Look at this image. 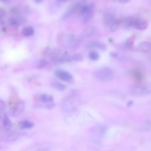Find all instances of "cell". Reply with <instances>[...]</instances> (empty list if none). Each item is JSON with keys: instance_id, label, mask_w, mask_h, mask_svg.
Segmentation results:
<instances>
[{"instance_id": "1", "label": "cell", "mask_w": 151, "mask_h": 151, "mask_svg": "<svg viewBox=\"0 0 151 151\" xmlns=\"http://www.w3.org/2000/svg\"><path fill=\"white\" fill-rule=\"evenodd\" d=\"M94 78L102 82L112 80L115 76L114 70L110 67H103L96 70L93 73Z\"/></svg>"}, {"instance_id": "2", "label": "cell", "mask_w": 151, "mask_h": 151, "mask_svg": "<svg viewBox=\"0 0 151 151\" xmlns=\"http://www.w3.org/2000/svg\"><path fill=\"white\" fill-rule=\"evenodd\" d=\"M103 23L105 27L110 32H115L119 27V21L117 18L110 13L104 14L103 17Z\"/></svg>"}, {"instance_id": "3", "label": "cell", "mask_w": 151, "mask_h": 151, "mask_svg": "<svg viewBox=\"0 0 151 151\" xmlns=\"http://www.w3.org/2000/svg\"><path fill=\"white\" fill-rule=\"evenodd\" d=\"M130 92L132 95L141 96L149 94L150 92V88L149 85H148L146 83H140L134 84L132 87Z\"/></svg>"}, {"instance_id": "4", "label": "cell", "mask_w": 151, "mask_h": 151, "mask_svg": "<svg viewBox=\"0 0 151 151\" xmlns=\"http://www.w3.org/2000/svg\"><path fill=\"white\" fill-rule=\"evenodd\" d=\"M83 17V21L84 23H88L94 15V7L92 5H86L82 4L78 11Z\"/></svg>"}, {"instance_id": "5", "label": "cell", "mask_w": 151, "mask_h": 151, "mask_svg": "<svg viewBox=\"0 0 151 151\" xmlns=\"http://www.w3.org/2000/svg\"><path fill=\"white\" fill-rule=\"evenodd\" d=\"M78 103V99L76 96H70L64 99L61 103L63 110L65 112H71L76 107Z\"/></svg>"}, {"instance_id": "6", "label": "cell", "mask_w": 151, "mask_h": 151, "mask_svg": "<svg viewBox=\"0 0 151 151\" xmlns=\"http://www.w3.org/2000/svg\"><path fill=\"white\" fill-rule=\"evenodd\" d=\"M54 74L57 78L64 82L70 83L73 81V76L67 71L61 69H57L54 71Z\"/></svg>"}, {"instance_id": "7", "label": "cell", "mask_w": 151, "mask_h": 151, "mask_svg": "<svg viewBox=\"0 0 151 151\" xmlns=\"http://www.w3.org/2000/svg\"><path fill=\"white\" fill-rule=\"evenodd\" d=\"M88 49H96L101 50H105L106 49V45L102 42L98 41H93L89 42L87 45Z\"/></svg>"}, {"instance_id": "8", "label": "cell", "mask_w": 151, "mask_h": 151, "mask_svg": "<svg viewBox=\"0 0 151 151\" xmlns=\"http://www.w3.org/2000/svg\"><path fill=\"white\" fill-rule=\"evenodd\" d=\"M148 22L146 20H141L138 18H136L134 24V27L139 30H146L148 27Z\"/></svg>"}, {"instance_id": "9", "label": "cell", "mask_w": 151, "mask_h": 151, "mask_svg": "<svg viewBox=\"0 0 151 151\" xmlns=\"http://www.w3.org/2000/svg\"><path fill=\"white\" fill-rule=\"evenodd\" d=\"M136 18L132 17H128L124 18L122 21V25L125 28L134 27V24Z\"/></svg>"}, {"instance_id": "10", "label": "cell", "mask_w": 151, "mask_h": 151, "mask_svg": "<svg viewBox=\"0 0 151 151\" xmlns=\"http://www.w3.org/2000/svg\"><path fill=\"white\" fill-rule=\"evenodd\" d=\"M24 109V104L23 102H19L14 107L12 110V115L17 116L20 115Z\"/></svg>"}, {"instance_id": "11", "label": "cell", "mask_w": 151, "mask_h": 151, "mask_svg": "<svg viewBox=\"0 0 151 151\" xmlns=\"http://www.w3.org/2000/svg\"><path fill=\"white\" fill-rule=\"evenodd\" d=\"M138 49L140 51L147 53L150 51L151 45L149 42H142L138 45Z\"/></svg>"}, {"instance_id": "12", "label": "cell", "mask_w": 151, "mask_h": 151, "mask_svg": "<svg viewBox=\"0 0 151 151\" xmlns=\"http://www.w3.org/2000/svg\"><path fill=\"white\" fill-rule=\"evenodd\" d=\"M40 101L44 103H48L50 102H53L54 99L52 96L49 95V94H42L40 96L39 98Z\"/></svg>"}, {"instance_id": "13", "label": "cell", "mask_w": 151, "mask_h": 151, "mask_svg": "<svg viewBox=\"0 0 151 151\" xmlns=\"http://www.w3.org/2000/svg\"><path fill=\"white\" fill-rule=\"evenodd\" d=\"M22 34L25 37H30L34 34V30L31 27H27L24 28L21 31Z\"/></svg>"}, {"instance_id": "14", "label": "cell", "mask_w": 151, "mask_h": 151, "mask_svg": "<svg viewBox=\"0 0 151 151\" xmlns=\"http://www.w3.org/2000/svg\"><path fill=\"white\" fill-rule=\"evenodd\" d=\"M20 127L22 129H31L34 127V123L30 120H23L20 122Z\"/></svg>"}, {"instance_id": "15", "label": "cell", "mask_w": 151, "mask_h": 151, "mask_svg": "<svg viewBox=\"0 0 151 151\" xmlns=\"http://www.w3.org/2000/svg\"><path fill=\"white\" fill-rule=\"evenodd\" d=\"M51 86L54 88L55 89L60 90V91H63L65 89L66 86L65 85L60 82H56V81H52L51 82Z\"/></svg>"}, {"instance_id": "16", "label": "cell", "mask_w": 151, "mask_h": 151, "mask_svg": "<svg viewBox=\"0 0 151 151\" xmlns=\"http://www.w3.org/2000/svg\"><path fill=\"white\" fill-rule=\"evenodd\" d=\"M96 30H95V28L93 27H89L88 28H86V29L84 30L83 33V37H90L93 34H95Z\"/></svg>"}, {"instance_id": "17", "label": "cell", "mask_w": 151, "mask_h": 151, "mask_svg": "<svg viewBox=\"0 0 151 151\" xmlns=\"http://www.w3.org/2000/svg\"><path fill=\"white\" fill-rule=\"evenodd\" d=\"M9 24L12 25L17 26V25H20L21 24V20L20 18H17V17H11L10 18L9 20Z\"/></svg>"}, {"instance_id": "18", "label": "cell", "mask_w": 151, "mask_h": 151, "mask_svg": "<svg viewBox=\"0 0 151 151\" xmlns=\"http://www.w3.org/2000/svg\"><path fill=\"white\" fill-rule=\"evenodd\" d=\"M89 58L93 61H97L99 59V54L96 51H91L89 54Z\"/></svg>"}, {"instance_id": "19", "label": "cell", "mask_w": 151, "mask_h": 151, "mask_svg": "<svg viewBox=\"0 0 151 151\" xmlns=\"http://www.w3.org/2000/svg\"><path fill=\"white\" fill-rule=\"evenodd\" d=\"M47 64H48V61L45 59H41L37 62L36 67L37 69H41L46 67Z\"/></svg>"}, {"instance_id": "20", "label": "cell", "mask_w": 151, "mask_h": 151, "mask_svg": "<svg viewBox=\"0 0 151 151\" xmlns=\"http://www.w3.org/2000/svg\"><path fill=\"white\" fill-rule=\"evenodd\" d=\"M3 125H4V126L6 128V129H10L12 126V124H11V120H9V119L7 117V116H5L4 118V119H3Z\"/></svg>"}, {"instance_id": "21", "label": "cell", "mask_w": 151, "mask_h": 151, "mask_svg": "<svg viewBox=\"0 0 151 151\" xmlns=\"http://www.w3.org/2000/svg\"><path fill=\"white\" fill-rule=\"evenodd\" d=\"M5 108V104H4V102L0 99V111L3 110Z\"/></svg>"}, {"instance_id": "22", "label": "cell", "mask_w": 151, "mask_h": 151, "mask_svg": "<svg viewBox=\"0 0 151 151\" xmlns=\"http://www.w3.org/2000/svg\"><path fill=\"white\" fill-rule=\"evenodd\" d=\"M5 15V11L3 9H0V18L4 17Z\"/></svg>"}, {"instance_id": "23", "label": "cell", "mask_w": 151, "mask_h": 151, "mask_svg": "<svg viewBox=\"0 0 151 151\" xmlns=\"http://www.w3.org/2000/svg\"><path fill=\"white\" fill-rule=\"evenodd\" d=\"M129 1L130 0H119V3L121 4H126V3H129Z\"/></svg>"}, {"instance_id": "24", "label": "cell", "mask_w": 151, "mask_h": 151, "mask_svg": "<svg viewBox=\"0 0 151 151\" xmlns=\"http://www.w3.org/2000/svg\"><path fill=\"white\" fill-rule=\"evenodd\" d=\"M0 1L1 3L6 4V3H8L9 1H10V0H0Z\"/></svg>"}, {"instance_id": "25", "label": "cell", "mask_w": 151, "mask_h": 151, "mask_svg": "<svg viewBox=\"0 0 151 151\" xmlns=\"http://www.w3.org/2000/svg\"><path fill=\"white\" fill-rule=\"evenodd\" d=\"M34 1H35L36 3L40 4V3H41L43 1V0H34Z\"/></svg>"}, {"instance_id": "26", "label": "cell", "mask_w": 151, "mask_h": 151, "mask_svg": "<svg viewBox=\"0 0 151 151\" xmlns=\"http://www.w3.org/2000/svg\"><path fill=\"white\" fill-rule=\"evenodd\" d=\"M57 1L59 2H60V3H65V2H67V1H69V0H57Z\"/></svg>"}, {"instance_id": "27", "label": "cell", "mask_w": 151, "mask_h": 151, "mask_svg": "<svg viewBox=\"0 0 151 151\" xmlns=\"http://www.w3.org/2000/svg\"><path fill=\"white\" fill-rule=\"evenodd\" d=\"M0 22H1V18H0Z\"/></svg>"}]
</instances>
